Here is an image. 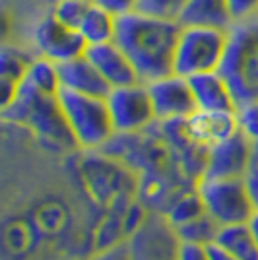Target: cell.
Instances as JSON below:
<instances>
[{"instance_id": "7402d4cb", "label": "cell", "mask_w": 258, "mask_h": 260, "mask_svg": "<svg viewBox=\"0 0 258 260\" xmlns=\"http://www.w3.org/2000/svg\"><path fill=\"white\" fill-rule=\"evenodd\" d=\"M204 204H202L198 192L194 190V192H188V194H183L173 200L171 206L165 212V221L171 225V229H177L181 225L190 223L196 217L204 216Z\"/></svg>"}, {"instance_id": "603a6c76", "label": "cell", "mask_w": 258, "mask_h": 260, "mask_svg": "<svg viewBox=\"0 0 258 260\" xmlns=\"http://www.w3.org/2000/svg\"><path fill=\"white\" fill-rule=\"evenodd\" d=\"M219 223H215L212 217L204 214V216L196 217L194 221L181 225V228L173 229L179 241H190V243H200V245H212L217 235Z\"/></svg>"}, {"instance_id": "1f68e13d", "label": "cell", "mask_w": 258, "mask_h": 260, "mask_svg": "<svg viewBox=\"0 0 258 260\" xmlns=\"http://www.w3.org/2000/svg\"><path fill=\"white\" fill-rule=\"evenodd\" d=\"M248 228H250V231H252V235H254V239H256L258 243V210H254L252 212V216L248 217Z\"/></svg>"}, {"instance_id": "5bb4252c", "label": "cell", "mask_w": 258, "mask_h": 260, "mask_svg": "<svg viewBox=\"0 0 258 260\" xmlns=\"http://www.w3.org/2000/svg\"><path fill=\"white\" fill-rule=\"evenodd\" d=\"M86 56L91 60V64L99 70V74L105 78V82L111 87L130 86V84L140 82L128 56L115 41L89 45L86 49Z\"/></svg>"}, {"instance_id": "4316f807", "label": "cell", "mask_w": 258, "mask_h": 260, "mask_svg": "<svg viewBox=\"0 0 258 260\" xmlns=\"http://www.w3.org/2000/svg\"><path fill=\"white\" fill-rule=\"evenodd\" d=\"M239 126L250 140H258V101L248 103L239 111Z\"/></svg>"}, {"instance_id": "4dcf8cb0", "label": "cell", "mask_w": 258, "mask_h": 260, "mask_svg": "<svg viewBox=\"0 0 258 260\" xmlns=\"http://www.w3.org/2000/svg\"><path fill=\"white\" fill-rule=\"evenodd\" d=\"M208 252H210V260H239V258H235L231 252H227L225 249H221L219 245H215V243L208 245Z\"/></svg>"}, {"instance_id": "484cf974", "label": "cell", "mask_w": 258, "mask_h": 260, "mask_svg": "<svg viewBox=\"0 0 258 260\" xmlns=\"http://www.w3.org/2000/svg\"><path fill=\"white\" fill-rule=\"evenodd\" d=\"M89 260H134V254L128 239H120L109 247L99 249Z\"/></svg>"}, {"instance_id": "30bf717a", "label": "cell", "mask_w": 258, "mask_h": 260, "mask_svg": "<svg viewBox=\"0 0 258 260\" xmlns=\"http://www.w3.org/2000/svg\"><path fill=\"white\" fill-rule=\"evenodd\" d=\"M84 171H86V181L89 184V190L97 202L107 204L109 210H113L118 202L128 204V198H126L128 175L113 159H107V157L93 152V155L87 159Z\"/></svg>"}, {"instance_id": "7a4b0ae2", "label": "cell", "mask_w": 258, "mask_h": 260, "mask_svg": "<svg viewBox=\"0 0 258 260\" xmlns=\"http://www.w3.org/2000/svg\"><path fill=\"white\" fill-rule=\"evenodd\" d=\"M219 72L233 91L237 111L258 101V16L229 27V45Z\"/></svg>"}, {"instance_id": "cb8c5ba5", "label": "cell", "mask_w": 258, "mask_h": 260, "mask_svg": "<svg viewBox=\"0 0 258 260\" xmlns=\"http://www.w3.org/2000/svg\"><path fill=\"white\" fill-rule=\"evenodd\" d=\"M89 4H91V0H56L51 12L60 23L78 31Z\"/></svg>"}, {"instance_id": "f1b7e54d", "label": "cell", "mask_w": 258, "mask_h": 260, "mask_svg": "<svg viewBox=\"0 0 258 260\" xmlns=\"http://www.w3.org/2000/svg\"><path fill=\"white\" fill-rule=\"evenodd\" d=\"M233 22H243L258 16V0H227Z\"/></svg>"}, {"instance_id": "44dd1931", "label": "cell", "mask_w": 258, "mask_h": 260, "mask_svg": "<svg viewBox=\"0 0 258 260\" xmlns=\"http://www.w3.org/2000/svg\"><path fill=\"white\" fill-rule=\"evenodd\" d=\"M23 84L33 87L35 91L45 93V95H58L60 91V74H58V64L43 58L35 56L29 64V70L23 78Z\"/></svg>"}, {"instance_id": "e0dca14e", "label": "cell", "mask_w": 258, "mask_h": 260, "mask_svg": "<svg viewBox=\"0 0 258 260\" xmlns=\"http://www.w3.org/2000/svg\"><path fill=\"white\" fill-rule=\"evenodd\" d=\"M37 56V54H35ZM25 49L18 45H4L0 51V86H2V107L10 105L18 87L29 70V64L35 58Z\"/></svg>"}, {"instance_id": "8fae6325", "label": "cell", "mask_w": 258, "mask_h": 260, "mask_svg": "<svg viewBox=\"0 0 258 260\" xmlns=\"http://www.w3.org/2000/svg\"><path fill=\"white\" fill-rule=\"evenodd\" d=\"M252 163V140L243 130L219 142L206 153L202 175L212 177H245Z\"/></svg>"}, {"instance_id": "6da1fadb", "label": "cell", "mask_w": 258, "mask_h": 260, "mask_svg": "<svg viewBox=\"0 0 258 260\" xmlns=\"http://www.w3.org/2000/svg\"><path fill=\"white\" fill-rule=\"evenodd\" d=\"M181 25L173 20L128 12L117 18L115 43L124 51L142 84L173 74Z\"/></svg>"}, {"instance_id": "4fadbf2b", "label": "cell", "mask_w": 258, "mask_h": 260, "mask_svg": "<svg viewBox=\"0 0 258 260\" xmlns=\"http://www.w3.org/2000/svg\"><path fill=\"white\" fill-rule=\"evenodd\" d=\"M128 241L134 260H175L177 235L165 219H148Z\"/></svg>"}, {"instance_id": "2e32d148", "label": "cell", "mask_w": 258, "mask_h": 260, "mask_svg": "<svg viewBox=\"0 0 258 260\" xmlns=\"http://www.w3.org/2000/svg\"><path fill=\"white\" fill-rule=\"evenodd\" d=\"M196 111H237L233 91L219 70L188 78Z\"/></svg>"}, {"instance_id": "52a82bcc", "label": "cell", "mask_w": 258, "mask_h": 260, "mask_svg": "<svg viewBox=\"0 0 258 260\" xmlns=\"http://www.w3.org/2000/svg\"><path fill=\"white\" fill-rule=\"evenodd\" d=\"M105 101L115 134H138L155 122L150 91L142 82L111 87Z\"/></svg>"}, {"instance_id": "d4e9b609", "label": "cell", "mask_w": 258, "mask_h": 260, "mask_svg": "<svg viewBox=\"0 0 258 260\" xmlns=\"http://www.w3.org/2000/svg\"><path fill=\"white\" fill-rule=\"evenodd\" d=\"M184 6H186V0H138L136 12L153 16V18L179 22V16Z\"/></svg>"}, {"instance_id": "f546056e", "label": "cell", "mask_w": 258, "mask_h": 260, "mask_svg": "<svg viewBox=\"0 0 258 260\" xmlns=\"http://www.w3.org/2000/svg\"><path fill=\"white\" fill-rule=\"evenodd\" d=\"M95 4L103 6L105 10H109L115 16H122V14H128V12L136 10V4L138 0H93Z\"/></svg>"}, {"instance_id": "3957f363", "label": "cell", "mask_w": 258, "mask_h": 260, "mask_svg": "<svg viewBox=\"0 0 258 260\" xmlns=\"http://www.w3.org/2000/svg\"><path fill=\"white\" fill-rule=\"evenodd\" d=\"M2 111L6 120L31 128L41 140L51 146H60V148L76 146L56 95L39 93L22 82L14 101L2 107Z\"/></svg>"}, {"instance_id": "83f0119b", "label": "cell", "mask_w": 258, "mask_h": 260, "mask_svg": "<svg viewBox=\"0 0 258 260\" xmlns=\"http://www.w3.org/2000/svg\"><path fill=\"white\" fill-rule=\"evenodd\" d=\"M175 260H210L208 245L190 243V241H179L175 245Z\"/></svg>"}, {"instance_id": "9c48e42d", "label": "cell", "mask_w": 258, "mask_h": 260, "mask_svg": "<svg viewBox=\"0 0 258 260\" xmlns=\"http://www.w3.org/2000/svg\"><path fill=\"white\" fill-rule=\"evenodd\" d=\"M146 86L150 91L155 120L159 122L184 120L196 111L188 78H183L173 72L169 76L157 78Z\"/></svg>"}, {"instance_id": "d6986e66", "label": "cell", "mask_w": 258, "mask_h": 260, "mask_svg": "<svg viewBox=\"0 0 258 260\" xmlns=\"http://www.w3.org/2000/svg\"><path fill=\"white\" fill-rule=\"evenodd\" d=\"M214 243L239 260H258V243L247 221L219 225Z\"/></svg>"}, {"instance_id": "8992f818", "label": "cell", "mask_w": 258, "mask_h": 260, "mask_svg": "<svg viewBox=\"0 0 258 260\" xmlns=\"http://www.w3.org/2000/svg\"><path fill=\"white\" fill-rule=\"evenodd\" d=\"M206 214L219 225L245 223L254 212L245 177H212L200 175L194 188Z\"/></svg>"}, {"instance_id": "5b68a950", "label": "cell", "mask_w": 258, "mask_h": 260, "mask_svg": "<svg viewBox=\"0 0 258 260\" xmlns=\"http://www.w3.org/2000/svg\"><path fill=\"white\" fill-rule=\"evenodd\" d=\"M227 45H229V29L181 25L175 47L173 72L183 78H190L196 74L219 70Z\"/></svg>"}, {"instance_id": "9a60e30c", "label": "cell", "mask_w": 258, "mask_h": 260, "mask_svg": "<svg viewBox=\"0 0 258 260\" xmlns=\"http://www.w3.org/2000/svg\"><path fill=\"white\" fill-rule=\"evenodd\" d=\"M58 74H60V89L93 95V98H107V93L111 91V86L99 74L95 66L91 64L86 53L72 60L60 62Z\"/></svg>"}, {"instance_id": "ba28073f", "label": "cell", "mask_w": 258, "mask_h": 260, "mask_svg": "<svg viewBox=\"0 0 258 260\" xmlns=\"http://www.w3.org/2000/svg\"><path fill=\"white\" fill-rule=\"evenodd\" d=\"M31 41L37 56L49 58L56 64L82 56L87 49L80 31L60 23L53 12H49L33 25Z\"/></svg>"}, {"instance_id": "ac0fdd59", "label": "cell", "mask_w": 258, "mask_h": 260, "mask_svg": "<svg viewBox=\"0 0 258 260\" xmlns=\"http://www.w3.org/2000/svg\"><path fill=\"white\" fill-rule=\"evenodd\" d=\"M233 23L227 0H186V6L179 16V25L229 29Z\"/></svg>"}, {"instance_id": "277c9868", "label": "cell", "mask_w": 258, "mask_h": 260, "mask_svg": "<svg viewBox=\"0 0 258 260\" xmlns=\"http://www.w3.org/2000/svg\"><path fill=\"white\" fill-rule=\"evenodd\" d=\"M56 99L78 148L86 152H101L113 140L115 128L105 98L60 89Z\"/></svg>"}, {"instance_id": "7c38bea8", "label": "cell", "mask_w": 258, "mask_h": 260, "mask_svg": "<svg viewBox=\"0 0 258 260\" xmlns=\"http://www.w3.org/2000/svg\"><path fill=\"white\" fill-rule=\"evenodd\" d=\"M183 126L188 140L204 150L214 148L241 130L237 111H194L183 120Z\"/></svg>"}, {"instance_id": "ffe728a7", "label": "cell", "mask_w": 258, "mask_h": 260, "mask_svg": "<svg viewBox=\"0 0 258 260\" xmlns=\"http://www.w3.org/2000/svg\"><path fill=\"white\" fill-rule=\"evenodd\" d=\"M117 18L115 14L105 10L103 6L95 4L91 0L89 8H87L84 20L80 23L78 31L84 37L86 45H99L115 41V33H117Z\"/></svg>"}]
</instances>
